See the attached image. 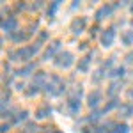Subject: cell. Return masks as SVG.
<instances>
[{
	"instance_id": "cell-1",
	"label": "cell",
	"mask_w": 133,
	"mask_h": 133,
	"mask_svg": "<svg viewBox=\"0 0 133 133\" xmlns=\"http://www.w3.org/2000/svg\"><path fill=\"white\" fill-rule=\"evenodd\" d=\"M55 64H57L59 68H69V66L73 64V55L69 53V51H64V53H61V55L57 57Z\"/></svg>"
},
{
	"instance_id": "cell-2",
	"label": "cell",
	"mask_w": 133,
	"mask_h": 133,
	"mask_svg": "<svg viewBox=\"0 0 133 133\" xmlns=\"http://www.w3.org/2000/svg\"><path fill=\"white\" fill-rule=\"evenodd\" d=\"M114 39H115V32H114V29H107V30H103V34H101V44L105 46V48L112 46Z\"/></svg>"
},
{
	"instance_id": "cell-3",
	"label": "cell",
	"mask_w": 133,
	"mask_h": 133,
	"mask_svg": "<svg viewBox=\"0 0 133 133\" xmlns=\"http://www.w3.org/2000/svg\"><path fill=\"white\" fill-rule=\"evenodd\" d=\"M101 91H92L91 94H89V107H96L98 103L101 101Z\"/></svg>"
},
{
	"instance_id": "cell-4",
	"label": "cell",
	"mask_w": 133,
	"mask_h": 133,
	"mask_svg": "<svg viewBox=\"0 0 133 133\" xmlns=\"http://www.w3.org/2000/svg\"><path fill=\"white\" fill-rule=\"evenodd\" d=\"M112 5H103V7H99L98 9V12H96V20H103V18H107L110 12H112Z\"/></svg>"
},
{
	"instance_id": "cell-5",
	"label": "cell",
	"mask_w": 133,
	"mask_h": 133,
	"mask_svg": "<svg viewBox=\"0 0 133 133\" xmlns=\"http://www.w3.org/2000/svg\"><path fill=\"white\" fill-rule=\"evenodd\" d=\"M16 27H18V21H16V18H7V20L4 21V30L14 32V30H16Z\"/></svg>"
},
{
	"instance_id": "cell-6",
	"label": "cell",
	"mask_w": 133,
	"mask_h": 133,
	"mask_svg": "<svg viewBox=\"0 0 133 133\" xmlns=\"http://www.w3.org/2000/svg\"><path fill=\"white\" fill-rule=\"evenodd\" d=\"M85 23H87V21H85V18L75 20V21H73V32H75V34H80V32L85 29Z\"/></svg>"
},
{
	"instance_id": "cell-7",
	"label": "cell",
	"mask_w": 133,
	"mask_h": 133,
	"mask_svg": "<svg viewBox=\"0 0 133 133\" xmlns=\"http://www.w3.org/2000/svg\"><path fill=\"white\" fill-rule=\"evenodd\" d=\"M48 115H50V107H48V105H43L41 108L37 110V117H39V119H44V117H48Z\"/></svg>"
},
{
	"instance_id": "cell-8",
	"label": "cell",
	"mask_w": 133,
	"mask_h": 133,
	"mask_svg": "<svg viewBox=\"0 0 133 133\" xmlns=\"http://www.w3.org/2000/svg\"><path fill=\"white\" fill-rule=\"evenodd\" d=\"M57 48H59V43H53V44H51L50 48L46 50V53H44V61H48V59H50L51 55L55 53V50H57Z\"/></svg>"
},
{
	"instance_id": "cell-9",
	"label": "cell",
	"mask_w": 133,
	"mask_h": 133,
	"mask_svg": "<svg viewBox=\"0 0 133 133\" xmlns=\"http://www.w3.org/2000/svg\"><path fill=\"white\" fill-rule=\"evenodd\" d=\"M78 69H80V71H87V69H89V57H83L82 61L78 62Z\"/></svg>"
},
{
	"instance_id": "cell-10",
	"label": "cell",
	"mask_w": 133,
	"mask_h": 133,
	"mask_svg": "<svg viewBox=\"0 0 133 133\" xmlns=\"http://www.w3.org/2000/svg\"><path fill=\"white\" fill-rule=\"evenodd\" d=\"M121 110H123L124 115H131V114H133V105H131V103H128V105H124Z\"/></svg>"
},
{
	"instance_id": "cell-11",
	"label": "cell",
	"mask_w": 133,
	"mask_h": 133,
	"mask_svg": "<svg viewBox=\"0 0 133 133\" xmlns=\"http://www.w3.org/2000/svg\"><path fill=\"white\" fill-rule=\"evenodd\" d=\"M112 133H128V126L126 124H117Z\"/></svg>"
},
{
	"instance_id": "cell-12",
	"label": "cell",
	"mask_w": 133,
	"mask_h": 133,
	"mask_svg": "<svg viewBox=\"0 0 133 133\" xmlns=\"http://www.w3.org/2000/svg\"><path fill=\"white\" fill-rule=\"evenodd\" d=\"M123 41L126 43V44H130V43L133 41V32H126V34H123Z\"/></svg>"
},
{
	"instance_id": "cell-13",
	"label": "cell",
	"mask_w": 133,
	"mask_h": 133,
	"mask_svg": "<svg viewBox=\"0 0 133 133\" xmlns=\"http://www.w3.org/2000/svg\"><path fill=\"white\" fill-rule=\"evenodd\" d=\"M59 9V2H55V4H51V7L48 9V16H53L55 14V11Z\"/></svg>"
},
{
	"instance_id": "cell-14",
	"label": "cell",
	"mask_w": 133,
	"mask_h": 133,
	"mask_svg": "<svg viewBox=\"0 0 133 133\" xmlns=\"http://www.w3.org/2000/svg\"><path fill=\"white\" fill-rule=\"evenodd\" d=\"M30 69H34V66H27V68H23V69H20V71H18V75H29V71H30Z\"/></svg>"
},
{
	"instance_id": "cell-15",
	"label": "cell",
	"mask_w": 133,
	"mask_h": 133,
	"mask_svg": "<svg viewBox=\"0 0 133 133\" xmlns=\"http://www.w3.org/2000/svg\"><path fill=\"white\" fill-rule=\"evenodd\" d=\"M25 37H27V36H25V34H21V32H18V34H14V36H12V39H14V41H23Z\"/></svg>"
},
{
	"instance_id": "cell-16",
	"label": "cell",
	"mask_w": 133,
	"mask_h": 133,
	"mask_svg": "<svg viewBox=\"0 0 133 133\" xmlns=\"http://www.w3.org/2000/svg\"><path fill=\"white\" fill-rule=\"evenodd\" d=\"M114 107H117V99H112V101L108 103V105L105 107V112H107V110H112Z\"/></svg>"
},
{
	"instance_id": "cell-17",
	"label": "cell",
	"mask_w": 133,
	"mask_h": 133,
	"mask_svg": "<svg viewBox=\"0 0 133 133\" xmlns=\"http://www.w3.org/2000/svg\"><path fill=\"white\" fill-rule=\"evenodd\" d=\"M25 117H27V112H20L18 117H16V123H18V121H25Z\"/></svg>"
},
{
	"instance_id": "cell-18",
	"label": "cell",
	"mask_w": 133,
	"mask_h": 133,
	"mask_svg": "<svg viewBox=\"0 0 133 133\" xmlns=\"http://www.w3.org/2000/svg\"><path fill=\"white\" fill-rule=\"evenodd\" d=\"M114 75H115V76H123V75H124V68H117Z\"/></svg>"
},
{
	"instance_id": "cell-19",
	"label": "cell",
	"mask_w": 133,
	"mask_h": 133,
	"mask_svg": "<svg viewBox=\"0 0 133 133\" xmlns=\"http://www.w3.org/2000/svg\"><path fill=\"white\" fill-rule=\"evenodd\" d=\"M117 91H119V83H114V85H112V89H110V92L114 94V92H117Z\"/></svg>"
},
{
	"instance_id": "cell-20",
	"label": "cell",
	"mask_w": 133,
	"mask_h": 133,
	"mask_svg": "<svg viewBox=\"0 0 133 133\" xmlns=\"http://www.w3.org/2000/svg\"><path fill=\"white\" fill-rule=\"evenodd\" d=\"M130 98H133V89H131V91H130Z\"/></svg>"
},
{
	"instance_id": "cell-21",
	"label": "cell",
	"mask_w": 133,
	"mask_h": 133,
	"mask_svg": "<svg viewBox=\"0 0 133 133\" xmlns=\"http://www.w3.org/2000/svg\"><path fill=\"white\" fill-rule=\"evenodd\" d=\"M131 11H133V5H131Z\"/></svg>"
}]
</instances>
